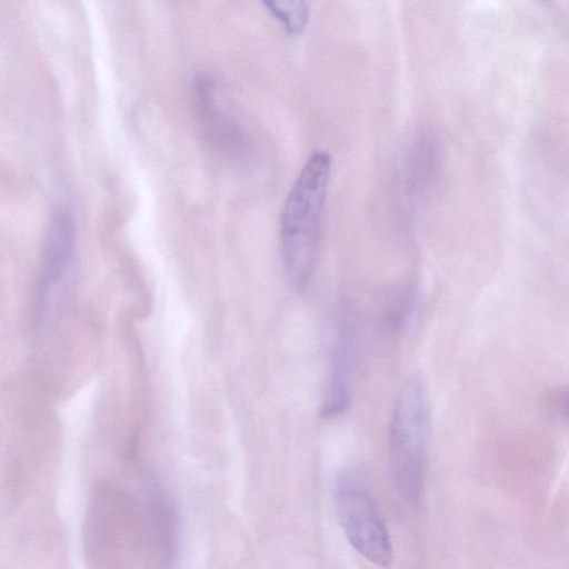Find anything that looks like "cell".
I'll return each mask as SVG.
<instances>
[{"mask_svg":"<svg viewBox=\"0 0 569 569\" xmlns=\"http://www.w3.org/2000/svg\"><path fill=\"white\" fill-rule=\"evenodd\" d=\"M74 236V223L70 211L64 208L56 210L46 234L36 290L37 327L42 319L50 288L59 281L69 264Z\"/></svg>","mask_w":569,"mask_h":569,"instance_id":"5b68a950","label":"cell"},{"mask_svg":"<svg viewBox=\"0 0 569 569\" xmlns=\"http://www.w3.org/2000/svg\"><path fill=\"white\" fill-rule=\"evenodd\" d=\"M267 10L292 34L301 33L309 20L308 3L300 0H278L263 2Z\"/></svg>","mask_w":569,"mask_h":569,"instance_id":"ba28073f","label":"cell"},{"mask_svg":"<svg viewBox=\"0 0 569 569\" xmlns=\"http://www.w3.org/2000/svg\"><path fill=\"white\" fill-rule=\"evenodd\" d=\"M550 407L555 415L566 418L567 412V393L565 390L558 389L550 397Z\"/></svg>","mask_w":569,"mask_h":569,"instance_id":"9c48e42d","label":"cell"},{"mask_svg":"<svg viewBox=\"0 0 569 569\" xmlns=\"http://www.w3.org/2000/svg\"><path fill=\"white\" fill-rule=\"evenodd\" d=\"M331 171L330 152L315 150L302 166L282 208L281 258L289 280L298 290L308 284L316 266Z\"/></svg>","mask_w":569,"mask_h":569,"instance_id":"6da1fadb","label":"cell"},{"mask_svg":"<svg viewBox=\"0 0 569 569\" xmlns=\"http://www.w3.org/2000/svg\"><path fill=\"white\" fill-rule=\"evenodd\" d=\"M333 502L350 545L371 563L389 567L392 545L388 529L369 489L356 473L339 472L333 485Z\"/></svg>","mask_w":569,"mask_h":569,"instance_id":"3957f363","label":"cell"},{"mask_svg":"<svg viewBox=\"0 0 569 569\" xmlns=\"http://www.w3.org/2000/svg\"><path fill=\"white\" fill-rule=\"evenodd\" d=\"M350 398V338L346 321L337 322L329 362V375L321 415L336 417L348 407Z\"/></svg>","mask_w":569,"mask_h":569,"instance_id":"8992f818","label":"cell"},{"mask_svg":"<svg viewBox=\"0 0 569 569\" xmlns=\"http://www.w3.org/2000/svg\"><path fill=\"white\" fill-rule=\"evenodd\" d=\"M144 516L156 569H172L179 543V512L171 493L151 472L143 478Z\"/></svg>","mask_w":569,"mask_h":569,"instance_id":"277c9868","label":"cell"},{"mask_svg":"<svg viewBox=\"0 0 569 569\" xmlns=\"http://www.w3.org/2000/svg\"><path fill=\"white\" fill-rule=\"evenodd\" d=\"M196 108L210 137L220 146L238 149L241 133L223 109L214 86L208 78L198 74L192 79Z\"/></svg>","mask_w":569,"mask_h":569,"instance_id":"52a82bcc","label":"cell"},{"mask_svg":"<svg viewBox=\"0 0 569 569\" xmlns=\"http://www.w3.org/2000/svg\"><path fill=\"white\" fill-rule=\"evenodd\" d=\"M429 425L426 388L419 379H408L393 405L389 453L396 490L403 503L412 509L423 499Z\"/></svg>","mask_w":569,"mask_h":569,"instance_id":"7a4b0ae2","label":"cell"}]
</instances>
